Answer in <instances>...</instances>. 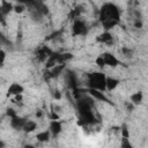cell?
<instances>
[{"mask_svg":"<svg viewBox=\"0 0 148 148\" xmlns=\"http://www.w3.org/2000/svg\"><path fill=\"white\" fill-rule=\"evenodd\" d=\"M106 77L108 76H105L101 72L90 73V74H88L87 84L90 89H97V90L105 91L106 90Z\"/></svg>","mask_w":148,"mask_h":148,"instance_id":"cell-2","label":"cell"},{"mask_svg":"<svg viewBox=\"0 0 148 148\" xmlns=\"http://www.w3.org/2000/svg\"><path fill=\"white\" fill-rule=\"evenodd\" d=\"M95 62H96V65H97L99 68H104V67H106V66L114 68V67H117V66L119 65L118 58H117L114 54L110 53V52H104V53L99 54V56L96 58Z\"/></svg>","mask_w":148,"mask_h":148,"instance_id":"cell-3","label":"cell"},{"mask_svg":"<svg viewBox=\"0 0 148 148\" xmlns=\"http://www.w3.org/2000/svg\"><path fill=\"white\" fill-rule=\"evenodd\" d=\"M24 91V87L18 83V82H13L9 84L7 89V95L8 96H16V95H22Z\"/></svg>","mask_w":148,"mask_h":148,"instance_id":"cell-5","label":"cell"},{"mask_svg":"<svg viewBox=\"0 0 148 148\" xmlns=\"http://www.w3.org/2000/svg\"><path fill=\"white\" fill-rule=\"evenodd\" d=\"M51 135H52V134H51L50 130H47V131H43V132L37 133L36 139H37L38 141H40V142H46V141L50 140V136H51Z\"/></svg>","mask_w":148,"mask_h":148,"instance_id":"cell-12","label":"cell"},{"mask_svg":"<svg viewBox=\"0 0 148 148\" xmlns=\"http://www.w3.org/2000/svg\"><path fill=\"white\" fill-rule=\"evenodd\" d=\"M7 116H9L10 118H13V117H15V116H17V114L15 113V111H14L13 109H8V110H7Z\"/></svg>","mask_w":148,"mask_h":148,"instance_id":"cell-18","label":"cell"},{"mask_svg":"<svg viewBox=\"0 0 148 148\" xmlns=\"http://www.w3.org/2000/svg\"><path fill=\"white\" fill-rule=\"evenodd\" d=\"M120 18V10L117 5L112 2H105L99 9V21L104 30L110 31L118 25Z\"/></svg>","mask_w":148,"mask_h":148,"instance_id":"cell-1","label":"cell"},{"mask_svg":"<svg viewBox=\"0 0 148 148\" xmlns=\"http://www.w3.org/2000/svg\"><path fill=\"white\" fill-rule=\"evenodd\" d=\"M36 128H37V123L34 121V120H27L25 124H24V126H23V131L27 132V133L34 132Z\"/></svg>","mask_w":148,"mask_h":148,"instance_id":"cell-13","label":"cell"},{"mask_svg":"<svg viewBox=\"0 0 148 148\" xmlns=\"http://www.w3.org/2000/svg\"><path fill=\"white\" fill-rule=\"evenodd\" d=\"M25 121H27V119H24L22 117H18V116H15V117L10 118V126L14 130L20 131V130H23V126H24Z\"/></svg>","mask_w":148,"mask_h":148,"instance_id":"cell-7","label":"cell"},{"mask_svg":"<svg viewBox=\"0 0 148 148\" xmlns=\"http://www.w3.org/2000/svg\"><path fill=\"white\" fill-rule=\"evenodd\" d=\"M96 40H97L98 43H102V44H110V43H112L113 37H112V35H111V32H110V31L104 30L102 34L97 35Z\"/></svg>","mask_w":148,"mask_h":148,"instance_id":"cell-8","label":"cell"},{"mask_svg":"<svg viewBox=\"0 0 148 148\" xmlns=\"http://www.w3.org/2000/svg\"><path fill=\"white\" fill-rule=\"evenodd\" d=\"M130 99H131V103L133 105H139L142 103V99H143V92L142 91H135L133 92L131 96H130Z\"/></svg>","mask_w":148,"mask_h":148,"instance_id":"cell-10","label":"cell"},{"mask_svg":"<svg viewBox=\"0 0 148 148\" xmlns=\"http://www.w3.org/2000/svg\"><path fill=\"white\" fill-rule=\"evenodd\" d=\"M142 27V22L141 21H136L135 22V28H141Z\"/></svg>","mask_w":148,"mask_h":148,"instance_id":"cell-20","label":"cell"},{"mask_svg":"<svg viewBox=\"0 0 148 148\" xmlns=\"http://www.w3.org/2000/svg\"><path fill=\"white\" fill-rule=\"evenodd\" d=\"M0 56H1V60H0V64H1V65H3V62H5V59H6V52H5L3 50H1V51H0Z\"/></svg>","mask_w":148,"mask_h":148,"instance_id":"cell-17","label":"cell"},{"mask_svg":"<svg viewBox=\"0 0 148 148\" xmlns=\"http://www.w3.org/2000/svg\"><path fill=\"white\" fill-rule=\"evenodd\" d=\"M49 130H50V132H51V134L53 136H57L62 132V123L59 121L58 119H52L50 121Z\"/></svg>","mask_w":148,"mask_h":148,"instance_id":"cell-6","label":"cell"},{"mask_svg":"<svg viewBox=\"0 0 148 148\" xmlns=\"http://www.w3.org/2000/svg\"><path fill=\"white\" fill-rule=\"evenodd\" d=\"M120 81L113 76H108L106 77V90L111 91V90H114L118 86H119Z\"/></svg>","mask_w":148,"mask_h":148,"instance_id":"cell-9","label":"cell"},{"mask_svg":"<svg viewBox=\"0 0 148 148\" xmlns=\"http://www.w3.org/2000/svg\"><path fill=\"white\" fill-rule=\"evenodd\" d=\"M12 10H14V6H13L12 3H9V2L2 1V6H1V13L5 15V14H7V13L12 12Z\"/></svg>","mask_w":148,"mask_h":148,"instance_id":"cell-14","label":"cell"},{"mask_svg":"<svg viewBox=\"0 0 148 148\" xmlns=\"http://www.w3.org/2000/svg\"><path fill=\"white\" fill-rule=\"evenodd\" d=\"M72 32L74 36H86L88 34V27L84 21L75 20L72 27Z\"/></svg>","mask_w":148,"mask_h":148,"instance_id":"cell-4","label":"cell"},{"mask_svg":"<svg viewBox=\"0 0 148 148\" xmlns=\"http://www.w3.org/2000/svg\"><path fill=\"white\" fill-rule=\"evenodd\" d=\"M120 132H121V135H123V138H126V139H128V138H130V131L127 130V126H126V124H124V125L121 126V128H120Z\"/></svg>","mask_w":148,"mask_h":148,"instance_id":"cell-15","label":"cell"},{"mask_svg":"<svg viewBox=\"0 0 148 148\" xmlns=\"http://www.w3.org/2000/svg\"><path fill=\"white\" fill-rule=\"evenodd\" d=\"M89 94H90V96H92V97H94V98H96V99L108 102V98L104 96V92H103L102 90H97V89H90V88H89Z\"/></svg>","mask_w":148,"mask_h":148,"instance_id":"cell-11","label":"cell"},{"mask_svg":"<svg viewBox=\"0 0 148 148\" xmlns=\"http://www.w3.org/2000/svg\"><path fill=\"white\" fill-rule=\"evenodd\" d=\"M52 95H53V97H54V98H57V99H60V98H61V95H60V92H59L58 90L53 91V94H52Z\"/></svg>","mask_w":148,"mask_h":148,"instance_id":"cell-19","label":"cell"},{"mask_svg":"<svg viewBox=\"0 0 148 148\" xmlns=\"http://www.w3.org/2000/svg\"><path fill=\"white\" fill-rule=\"evenodd\" d=\"M24 10V7L22 6V5H16V6H14V12L15 13H22Z\"/></svg>","mask_w":148,"mask_h":148,"instance_id":"cell-16","label":"cell"}]
</instances>
